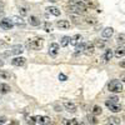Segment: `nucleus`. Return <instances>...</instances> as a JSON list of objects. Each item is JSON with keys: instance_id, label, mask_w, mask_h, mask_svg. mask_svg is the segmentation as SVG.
Returning a JSON list of instances; mask_svg holds the SVG:
<instances>
[{"instance_id": "nucleus-39", "label": "nucleus", "mask_w": 125, "mask_h": 125, "mask_svg": "<svg viewBox=\"0 0 125 125\" xmlns=\"http://www.w3.org/2000/svg\"><path fill=\"white\" fill-rule=\"evenodd\" d=\"M121 80H123V81L125 83V75H123V78H121Z\"/></svg>"}, {"instance_id": "nucleus-32", "label": "nucleus", "mask_w": 125, "mask_h": 125, "mask_svg": "<svg viewBox=\"0 0 125 125\" xmlns=\"http://www.w3.org/2000/svg\"><path fill=\"white\" fill-rule=\"evenodd\" d=\"M118 96H111L110 99H108L106 100V103H115V104H118Z\"/></svg>"}, {"instance_id": "nucleus-34", "label": "nucleus", "mask_w": 125, "mask_h": 125, "mask_svg": "<svg viewBox=\"0 0 125 125\" xmlns=\"http://www.w3.org/2000/svg\"><path fill=\"white\" fill-rule=\"evenodd\" d=\"M88 120H89L91 124H96V123H98V120L94 118V116H88Z\"/></svg>"}, {"instance_id": "nucleus-40", "label": "nucleus", "mask_w": 125, "mask_h": 125, "mask_svg": "<svg viewBox=\"0 0 125 125\" xmlns=\"http://www.w3.org/2000/svg\"><path fill=\"white\" fill-rule=\"evenodd\" d=\"M3 64H4V62H3L1 60H0V66H3Z\"/></svg>"}, {"instance_id": "nucleus-14", "label": "nucleus", "mask_w": 125, "mask_h": 125, "mask_svg": "<svg viewBox=\"0 0 125 125\" xmlns=\"http://www.w3.org/2000/svg\"><path fill=\"white\" fill-rule=\"evenodd\" d=\"M80 43H81V35H80V34H76V35H74V36L70 38V45L76 46V45L80 44Z\"/></svg>"}, {"instance_id": "nucleus-36", "label": "nucleus", "mask_w": 125, "mask_h": 125, "mask_svg": "<svg viewBox=\"0 0 125 125\" xmlns=\"http://www.w3.org/2000/svg\"><path fill=\"white\" fill-rule=\"evenodd\" d=\"M4 14V3H0V15Z\"/></svg>"}, {"instance_id": "nucleus-7", "label": "nucleus", "mask_w": 125, "mask_h": 125, "mask_svg": "<svg viewBox=\"0 0 125 125\" xmlns=\"http://www.w3.org/2000/svg\"><path fill=\"white\" fill-rule=\"evenodd\" d=\"M25 62H26V59L23 58V56H16V58H14L11 60V64L14 66H24Z\"/></svg>"}, {"instance_id": "nucleus-33", "label": "nucleus", "mask_w": 125, "mask_h": 125, "mask_svg": "<svg viewBox=\"0 0 125 125\" xmlns=\"http://www.w3.org/2000/svg\"><path fill=\"white\" fill-rule=\"evenodd\" d=\"M79 1H81L83 4H85L86 6H89V5H91V4H93L91 0H79Z\"/></svg>"}, {"instance_id": "nucleus-23", "label": "nucleus", "mask_w": 125, "mask_h": 125, "mask_svg": "<svg viewBox=\"0 0 125 125\" xmlns=\"http://www.w3.org/2000/svg\"><path fill=\"white\" fill-rule=\"evenodd\" d=\"M70 44V38L69 36H62L61 40H60V46L61 48H65Z\"/></svg>"}, {"instance_id": "nucleus-11", "label": "nucleus", "mask_w": 125, "mask_h": 125, "mask_svg": "<svg viewBox=\"0 0 125 125\" xmlns=\"http://www.w3.org/2000/svg\"><path fill=\"white\" fill-rule=\"evenodd\" d=\"M94 51H95V44L94 43H89L85 45V50H84L85 55H93Z\"/></svg>"}, {"instance_id": "nucleus-10", "label": "nucleus", "mask_w": 125, "mask_h": 125, "mask_svg": "<svg viewBox=\"0 0 125 125\" xmlns=\"http://www.w3.org/2000/svg\"><path fill=\"white\" fill-rule=\"evenodd\" d=\"M101 35H103V38H104V39H109V38H111V36L114 35V29H113L111 26L105 28V29L103 30Z\"/></svg>"}, {"instance_id": "nucleus-20", "label": "nucleus", "mask_w": 125, "mask_h": 125, "mask_svg": "<svg viewBox=\"0 0 125 125\" xmlns=\"http://www.w3.org/2000/svg\"><path fill=\"white\" fill-rule=\"evenodd\" d=\"M113 56H114V51H113L111 49H106V50H105V54H104V60L109 61V60L113 59Z\"/></svg>"}, {"instance_id": "nucleus-24", "label": "nucleus", "mask_w": 125, "mask_h": 125, "mask_svg": "<svg viewBox=\"0 0 125 125\" xmlns=\"http://www.w3.org/2000/svg\"><path fill=\"white\" fill-rule=\"evenodd\" d=\"M116 43H118V45H124L125 44V33H120L116 36Z\"/></svg>"}, {"instance_id": "nucleus-38", "label": "nucleus", "mask_w": 125, "mask_h": 125, "mask_svg": "<svg viewBox=\"0 0 125 125\" xmlns=\"http://www.w3.org/2000/svg\"><path fill=\"white\" fill-rule=\"evenodd\" d=\"M120 66H121V68H124V69H125V60H123V61H121V62H120Z\"/></svg>"}, {"instance_id": "nucleus-18", "label": "nucleus", "mask_w": 125, "mask_h": 125, "mask_svg": "<svg viewBox=\"0 0 125 125\" xmlns=\"http://www.w3.org/2000/svg\"><path fill=\"white\" fill-rule=\"evenodd\" d=\"M38 123L40 125H49L50 124V118L49 116H38Z\"/></svg>"}, {"instance_id": "nucleus-3", "label": "nucleus", "mask_w": 125, "mask_h": 125, "mask_svg": "<svg viewBox=\"0 0 125 125\" xmlns=\"http://www.w3.org/2000/svg\"><path fill=\"white\" fill-rule=\"evenodd\" d=\"M108 90L110 91V93H121L123 91V84L119 81V80H116V79H114V80H111L109 84H108Z\"/></svg>"}, {"instance_id": "nucleus-43", "label": "nucleus", "mask_w": 125, "mask_h": 125, "mask_svg": "<svg viewBox=\"0 0 125 125\" xmlns=\"http://www.w3.org/2000/svg\"><path fill=\"white\" fill-rule=\"evenodd\" d=\"M51 125H54V124H51Z\"/></svg>"}, {"instance_id": "nucleus-6", "label": "nucleus", "mask_w": 125, "mask_h": 125, "mask_svg": "<svg viewBox=\"0 0 125 125\" xmlns=\"http://www.w3.org/2000/svg\"><path fill=\"white\" fill-rule=\"evenodd\" d=\"M62 106H64L65 110L69 111V113H76V105L71 101H64L62 103Z\"/></svg>"}, {"instance_id": "nucleus-29", "label": "nucleus", "mask_w": 125, "mask_h": 125, "mask_svg": "<svg viewBox=\"0 0 125 125\" xmlns=\"http://www.w3.org/2000/svg\"><path fill=\"white\" fill-rule=\"evenodd\" d=\"M26 123L29 125H35L38 123V118H35V116H28L26 118Z\"/></svg>"}, {"instance_id": "nucleus-37", "label": "nucleus", "mask_w": 125, "mask_h": 125, "mask_svg": "<svg viewBox=\"0 0 125 125\" xmlns=\"http://www.w3.org/2000/svg\"><path fill=\"white\" fill-rule=\"evenodd\" d=\"M4 123H6V118L1 116V118H0V125H1V124H4Z\"/></svg>"}, {"instance_id": "nucleus-17", "label": "nucleus", "mask_w": 125, "mask_h": 125, "mask_svg": "<svg viewBox=\"0 0 125 125\" xmlns=\"http://www.w3.org/2000/svg\"><path fill=\"white\" fill-rule=\"evenodd\" d=\"M46 10H48L49 14L54 15V16H59V15H60V10H59L56 6H48Z\"/></svg>"}, {"instance_id": "nucleus-5", "label": "nucleus", "mask_w": 125, "mask_h": 125, "mask_svg": "<svg viewBox=\"0 0 125 125\" xmlns=\"http://www.w3.org/2000/svg\"><path fill=\"white\" fill-rule=\"evenodd\" d=\"M59 50H60V45L56 43H51L49 46V54L51 56H56L59 54Z\"/></svg>"}, {"instance_id": "nucleus-35", "label": "nucleus", "mask_w": 125, "mask_h": 125, "mask_svg": "<svg viewBox=\"0 0 125 125\" xmlns=\"http://www.w3.org/2000/svg\"><path fill=\"white\" fill-rule=\"evenodd\" d=\"M59 80L65 81V80H68V78H66V75H64V74H59Z\"/></svg>"}, {"instance_id": "nucleus-1", "label": "nucleus", "mask_w": 125, "mask_h": 125, "mask_svg": "<svg viewBox=\"0 0 125 125\" xmlns=\"http://www.w3.org/2000/svg\"><path fill=\"white\" fill-rule=\"evenodd\" d=\"M86 10H88V6L85 4H83L81 1H79V0H73L68 5V11L71 14L80 15V14H84Z\"/></svg>"}, {"instance_id": "nucleus-13", "label": "nucleus", "mask_w": 125, "mask_h": 125, "mask_svg": "<svg viewBox=\"0 0 125 125\" xmlns=\"http://www.w3.org/2000/svg\"><path fill=\"white\" fill-rule=\"evenodd\" d=\"M114 55L116 58H123L125 55V46L124 45H119L115 50H114Z\"/></svg>"}, {"instance_id": "nucleus-15", "label": "nucleus", "mask_w": 125, "mask_h": 125, "mask_svg": "<svg viewBox=\"0 0 125 125\" xmlns=\"http://www.w3.org/2000/svg\"><path fill=\"white\" fill-rule=\"evenodd\" d=\"M56 26L60 28V29H69L70 28V21L69 20H58Z\"/></svg>"}, {"instance_id": "nucleus-19", "label": "nucleus", "mask_w": 125, "mask_h": 125, "mask_svg": "<svg viewBox=\"0 0 125 125\" xmlns=\"http://www.w3.org/2000/svg\"><path fill=\"white\" fill-rule=\"evenodd\" d=\"M85 45H86V44H84V43L78 44V45L75 46V55H79V54H81V53H84V50H85Z\"/></svg>"}, {"instance_id": "nucleus-21", "label": "nucleus", "mask_w": 125, "mask_h": 125, "mask_svg": "<svg viewBox=\"0 0 125 125\" xmlns=\"http://www.w3.org/2000/svg\"><path fill=\"white\" fill-rule=\"evenodd\" d=\"M108 123L111 124V125H120L121 120L116 116H110V118H108Z\"/></svg>"}, {"instance_id": "nucleus-27", "label": "nucleus", "mask_w": 125, "mask_h": 125, "mask_svg": "<svg viewBox=\"0 0 125 125\" xmlns=\"http://www.w3.org/2000/svg\"><path fill=\"white\" fill-rule=\"evenodd\" d=\"M10 91V86L8 84H4V83H0V93L1 94H8Z\"/></svg>"}, {"instance_id": "nucleus-42", "label": "nucleus", "mask_w": 125, "mask_h": 125, "mask_svg": "<svg viewBox=\"0 0 125 125\" xmlns=\"http://www.w3.org/2000/svg\"><path fill=\"white\" fill-rule=\"evenodd\" d=\"M105 125H111V124H109V123H108V124H105Z\"/></svg>"}, {"instance_id": "nucleus-26", "label": "nucleus", "mask_w": 125, "mask_h": 125, "mask_svg": "<svg viewBox=\"0 0 125 125\" xmlns=\"http://www.w3.org/2000/svg\"><path fill=\"white\" fill-rule=\"evenodd\" d=\"M10 73L8 70H0V79H3V80H9L10 79Z\"/></svg>"}, {"instance_id": "nucleus-8", "label": "nucleus", "mask_w": 125, "mask_h": 125, "mask_svg": "<svg viewBox=\"0 0 125 125\" xmlns=\"http://www.w3.org/2000/svg\"><path fill=\"white\" fill-rule=\"evenodd\" d=\"M11 20H13V23H14V25H16V26H25V20L21 18V16H19V15H14L13 18H11Z\"/></svg>"}, {"instance_id": "nucleus-28", "label": "nucleus", "mask_w": 125, "mask_h": 125, "mask_svg": "<svg viewBox=\"0 0 125 125\" xmlns=\"http://www.w3.org/2000/svg\"><path fill=\"white\" fill-rule=\"evenodd\" d=\"M101 111H103V109H101V106H99V105H94V106H93V110H91L93 115H100Z\"/></svg>"}, {"instance_id": "nucleus-4", "label": "nucleus", "mask_w": 125, "mask_h": 125, "mask_svg": "<svg viewBox=\"0 0 125 125\" xmlns=\"http://www.w3.org/2000/svg\"><path fill=\"white\" fill-rule=\"evenodd\" d=\"M13 26H14L13 20L6 19V18H4V19L0 20V28H1V29H4V30H10Z\"/></svg>"}, {"instance_id": "nucleus-2", "label": "nucleus", "mask_w": 125, "mask_h": 125, "mask_svg": "<svg viewBox=\"0 0 125 125\" xmlns=\"http://www.w3.org/2000/svg\"><path fill=\"white\" fill-rule=\"evenodd\" d=\"M44 45V40L43 38H33V39H28L26 41V48L31 50H40Z\"/></svg>"}, {"instance_id": "nucleus-9", "label": "nucleus", "mask_w": 125, "mask_h": 125, "mask_svg": "<svg viewBox=\"0 0 125 125\" xmlns=\"http://www.w3.org/2000/svg\"><path fill=\"white\" fill-rule=\"evenodd\" d=\"M105 105L110 109V111H113V113H119L120 110H121V106L119 105V103L118 104H115V103H106L105 101Z\"/></svg>"}, {"instance_id": "nucleus-41", "label": "nucleus", "mask_w": 125, "mask_h": 125, "mask_svg": "<svg viewBox=\"0 0 125 125\" xmlns=\"http://www.w3.org/2000/svg\"><path fill=\"white\" fill-rule=\"evenodd\" d=\"M50 1H53V3H55V1H58V0H50Z\"/></svg>"}, {"instance_id": "nucleus-22", "label": "nucleus", "mask_w": 125, "mask_h": 125, "mask_svg": "<svg viewBox=\"0 0 125 125\" xmlns=\"http://www.w3.org/2000/svg\"><path fill=\"white\" fill-rule=\"evenodd\" d=\"M62 123H64V125H83L80 121H78L76 119H65L64 121H62Z\"/></svg>"}, {"instance_id": "nucleus-30", "label": "nucleus", "mask_w": 125, "mask_h": 125, "mask_svg": "<svg viewBox=\"0 0 125 125\" xmlns=\"http://www.w3.org/2000/svg\"><path fill=\"white\" fill-rule=\"evenodd\" d=\"M51 28H53L51 23H49V21H45L44 23V30L45 31H51Z\"/></svg>"}, {"instance_id": "nucleus-12", "label": "nucleus", "mask_w": 125, "mask_h": 125, "mask_svg": "<svg viewBox=\"0 0 125 125\" xmlns=\"http://www.w3.org/2000/svg\"><path fill=\"white\" fill-rule=\"evenodd\" d=\"M23 46L21 45H14L11 49H10V51H9V54H11V55H20L23 53Z\"/></svg>"}, {"instance_id": "nucleus-25", "label": "nucleus", "mask_w": 125, "mask_h": 125, "mask_svg": "<svg viewBox=\"0 0 125 125\" xmlns=\"http://www.w3.org/2000/svg\"><path fill=\"white\" fill-rule=\"evenodd\" d=\"M94 44H95V46H96L98 49L101 50V49H104V48L106 46V41H105V40H100V39H98Z\"/></svg>"}, {"instance_id": "nucleus-16", "label": "nucleus", "mask_w": 125, "mask_h": 125, "mask_svg": "<svg viewBox=\"0 0 125 125\" xmlns=\"http://www.w3.org/2000/svg\"><path fill=\"white\" fill-rule=\"evenodd\" d=\"M29 24H30L31 26H39V25H40V20H39L38 16L31 15V16L29 18Z\"/></svg>"}, {"instance_id": "nucleus-31", "label": "nucleus", "mask_w": 125, "mask_h": 125, "mask_svg": "<svg viewBox=\"0 0 125 125\" xmlns=\"http://www.w3.org/2000/svg\"><path fill=\"white\" fill-rule=\"evenodd\" d=\"M19 13L21 14V15H26V14H28V9H26V8H23V6H20V8H19Z\"/></svg>"}]
</instances>
